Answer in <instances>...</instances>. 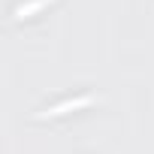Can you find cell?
<instances>
[{
    "mask_svg": "<svg viewBox=\"0 0 154 154\" xmlns=\"http://www.w3.org/2000/svg\"><path fill=\"white\" fill-rule=\"evenodd\" d=\"M85 103H91V97H79V100H63L60 106H51V109H45L42 115H60V112H66V109H75V106H85Z\"/></svg>",
    "mask_w": 154,
    "mask_h": 154,
    "instance_id": "cell-1",
    "label": "cell"
}]
</instances>
